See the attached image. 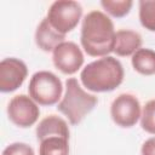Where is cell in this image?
Returning <instances> with one entry per match:
<instances>
[{"instance_id": "cell-1", "label": "cell", "mask_w": 155, "mask_h": 155, "mask_svg": "<svg viewBox=\"0 0 155 155\" xmlns=\"http://www.w3.org/2000/svg\"><path fill=\"white\" fill-rule=\"evenodd\" d=\"M115 29L111 19L102 11L88 12L81 25V45L92 57H105L114 51Z\"/></svg>"}, {"instance_id": "cell-2", "label": "cell", "mask_w": 155, "mask_h": 155, "mask_svg": "<svg viewBox=\"0 0 155 155\" xmlns=\"http://www.w3.org/2000/svg\"><path fill=\"white\" fill-rule=\"evenodd\" d=\"M80 79L82 85L90 91L109 92L121 85L124 68L116 58L105 56L87 64L82 69Z\"/></svg>"}, {"instance_id": "cell-3", "label": "cell", "mask_w": 155, "mask_h": 155, "mask_svg": "<svg viewBox=\"0 0 155 155\" xmlns=\"http://www.w3.org/2000/svg\"><path fill=\"white\" fill-rule=\"evenodd\" d=\"M97 103L98 99L96 96L84 91L75 78H69L65 81V92L58 103L57 109L71 125H78L97 105Z\"/></svg>"}, {"instance_id": "cell-4", "label": "cell", "mask_w": 155, "mask_h": 155, "mask_svg": "<svg viewBox=\"0 0 155 155\" xmlns=\"http://www.w3.org/2000/svg\"><path fill=\"white\" fill-rule=\"evenodd\" d=\"M29 96L40 105H53L62 97V81L51 71L35 73L29 81Z\"/></svg>"}, {"instance_id": "cell-5", "label": "cell", "mask_w": 155, "mask_h": 155, "mask_svg": "<svg viewBox=\"0 0 155 155\" xmlns=\"http://www.w3.org/2000/svg\"><path fill=\"white\" fill-rule=\"evenodd\" d=\"M82 7L78 1L59 0L54 1L47 11V21L61 34L71 31L80 22Z\"/></svg>"}, {"instance_id": "cell-6", "label": "cell", "mask_w": 155, "mask_h": 155, "mask_svg": "<svg viewBox=\"0 0 155 155\" xmlns=\"http://www.w3.org/2000/svg\"><path fill=\"white\" fill-rule=\"evenodd\" d=\"M7 115L10 121L22 128L33 126L40 115L38 103L30 98V96L17 94L7 105Z\"/></svg>"}, {"instance_id": "cell-7", "label": "cell", "mask_w": 155, "mask_h": 155, "mask_svg": "<svg viewBox=\"0 0 155 155\" xmlns=\"http://www.w3.org/2000/svg\"><path fill=\"white\" fill-rule=\"evenodd\" d=\"M110 115L113 121L120 127H132L140 119L142 109L137 97L130 93L119 94L111 103Z\"/></svg>"}, {"instance_id": "cell-8", "label": "cell", "mask_w": 155, "mask_h": 155, "mask_svg": "<svg viewBox=\"0 0 155 155\" xmlns=\"http://www.w3.org/2000/svg\"><path fill=\"white\" fill-rule=\"evenodd\" d=\"M52 61L58 70L63 74L70 75L81 68L84 63V54L75 42L64 41L52 52Z\"/></svg>"}, {"instance_id": "cell-9", "label": "cell", "mask_w": 155, "mask_h": 155, "mask_svg": "<svg viewBox=\"0 0 155 155\" xmlns=\"http://www.w3.org/2000/svg\"><path fill=\"white\" fill-rule=\"evenodd\" d=\"M28 68L18 58H4L0 62V91L12 92L17 90L25 80Z\"/></svg>"}, {"instance_id": "cell-10", "label": "cell", "mask_w": 155, "mask_h": 155, "mask_svg": "<svg viewBox=\"0 0 155 155\" xmlns=\"http://www.w3.org/2000/svg\"><path fill=\"white\" fill-rule=\"evenodd\" d=\"M65 35L57 31L47 21V18H44L40 24L36 28L35 31V42L42 51L46 52H53L54 48L64 42Z\"/></svg>"}, {"instance_id": "cell-11", "label": "cell", "mask_w": 155, "mask_h": 155, "mask_svg": "<svg viewBox=\"0 0 155 155\" xmlns=\"http://www.w3.org/2000/svg\"><path fill=\"white\" fill-rule=\"evenodd\" d=\"M142 45V36L133 30L120 29L115 34L114 51L120 57L133 56Z\"/></svg>"}, {"instance_id": "cell-12", "label": "cell", "mask_w": 155, "mask_h": 155, "mask_svg": "<svg viewBox=\"0 0 155 155\" xmlns=\"http://www.w3.org/2000/svg\"><path fill=\"white\" fill-rule=\"evenodd\" d=\"M48 137H64L69 139L68 124L62 117L56 115L44 117L36 127V138L40 142Z\"/></svg>"}, {"instance_id": "cell-13", "label": "cell", "mask_w": 155, "mask_h": 155, "mask_svg": "<svg viewBox=\"0 0 155 155\" xmlns=\"http://www.w3.org/2000/svg\"><path fill=\"white\" fill-rule=\"evenodd\" d=\"M133 69L142 75L155 74V51L150 48H139L132 56Z\"/></svg>"}, {"instance_id": "cell-14", "label": "cell", "mask_w": 155, "mask_h": 155, "mask_svg": "<svg viewBox=\"0 0 155 155\" xmlns=\"http://www.w3.org/2000/svg\"><path fill=\"white\" fill-rule=\"evenodd\" d=\"M39 155H69V139L64 137H48L40 140Z\"/></svg>"}, {"instance_id": "cell-15", "label": "cell", "mask_w": 155, "mask_h": 155, "mask_svg": "<svg viewBox=\"0 0 155 155\" xmlns=\"http://www.w3.org/2000/svg\"><path fill=\"white\" fill-rule=\"evenodd\" d=\"M139 21L145 29L155 31V1H139Z\"/></svg>"}, {"instance_id": "cell-16", "label": "cell", "mask_w": 155, "mask_h": 155, "mask_svg": "<svg viewBox=\"0 0 155 155\" xmlns=\"http://www.w3.org/2000/svg\"><path fill=\"white\" fill-rule=\"evenodd\" d=\"M101 5L109 15L120 18L130 12L133 2L130 0H102Z\"/></svg>"}, {"instance_id": "cell-17", "label": "cell", "mask_w": 155, "mask_h": 155, "mask_svg": "<svg viewBox=\"0 0 155 155\" xmlns=\"http://www.w3.org/2000/svg\"><path fill=\"white\" fill-rule=\"evenodd\" d=\"M140 126L145 132L155 134V99L147 102L143 107L140 115Z\"/></svg>"}, {"instance_id": "cell-18", "label": "cell", "mask_w": 155, "mask_h": 155, "mask_svg": "<svg viewBox=\"0 0 155 155\" xmlns=\"http://www.w3.org/2000/svg\"><path fill=\"white\" fill-rule=\"evenodd\" d=\"M1 155H35L34 150L30 145L25 144V143H12L10 145H7Z\"/></svg>"}, {"instance_id": "cell-19", "label": "cell", "mask_w": 155, "mask_h": 155, "mask_svg": "<svg viewBox=\"0 0 155 155\" xmlns=\"http://www.w3.org/2000/svg\"><path fill=\"white\" fill-rule=\"evenodd\" d=\"M142 155H155V137L149 138L142 145Z\"/></svg>"}]
</instances>
